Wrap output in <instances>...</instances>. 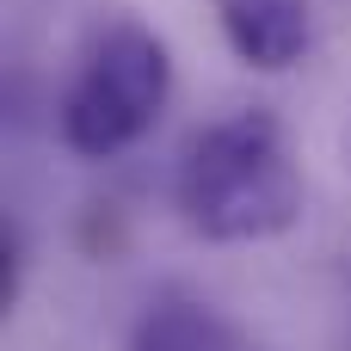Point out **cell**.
Segmentation results:
<instances>
[{"label": "cell", "mask_w": 351, "mask_h": 351, "mask_svg": "<svg viewBox=\"0 0 351 351\" xmlns=\"http://www.w3.org/2000/svg\"><path fill=\"white\" fill-rule=\"evenodd\" d=\"M173 204L191 234L247 247L278 241L302 216V167L271 111H234L197 130L173 173Z\"/></svg>", "instance_id": "6da1fadb"}, {"label": "cell", "mask_w": 351, "mask_h": 351, "mask_svg": "<svg viewBox=\"0 0 351 351\" xmlns=\"http://www.w3.org/2000/svg\"><path fill=\"white\" fill-rule=\"evenodd\" d=\"M167 93H173L167 43L148 25L117 19L86 43V56L56 105V130L80 160H111L154 130V117L167 111Z\"/></svg>", "instance_id": "7a4b0ae2"}, {"label": "cell", "mask_w": 351, "mask_h": 351, "mask_svg": "<svg viewBox=\"0 0 351 351\" xmlns=\"http://www.w3.org/2000/svg\"><path fill=\"white\" fill-rule=\"evenodd\" d=\"M216 25H222L228 49L259 74H284L315 49L308 0H216Z\"/></svg>", "instance_id": "3957f363"}, {"label": "cell", "mask_w": 351, "mask_h": 351, "mask_svg": "<svg viewBox=\"0 0 351 351\" xmlns=\"http://www.w3.org/2000/svg\"><path fill=\"white\" fill-rule=\"evenodd\" d=\"M130 351H259V339L197 296H160L136 321Z\"/></svg>", "instance_id": "277c9868"}, {"label": "cell", "mask_w": 351, "mask_h": 351, "mask_svg": "<svg viewBox=\"0 0 351 351\" xmlns=\"http://www.w3.org/2000/svg\"><path fill=\"white\" fill-rule=\"evenodd\" d=\"M12 296H19V234L0 228V315L12 308Z\"/></svg>", "instance_id": "5b68a950"}]
</instances>
